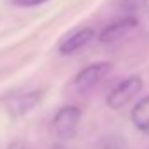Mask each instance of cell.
<instances>
[{
  "label": "cell",
  "mask_w": 149,
  "mask_h": 149,
  "mask_svg": "<svg viewBox=\"0 0 149 149\" xmlns=\"http://www.w3.org/2000/svg\"><path fill=\"white\" fill-rule=\"evenodd\" d=\"M113 70V66L109 63L102 61V63H94V64H88L87 68H83L80 73L74 76V87L80 90V92H88L92 90L94 87H97Z\"/></svg>",
  "instance_id": "3957f363"
},
{
  "label": "cell",
  "mask_w": 149,
  "mask_h": 149,
  "mask_svg": "<svg viewBox=\"0 0 149 149\" xmlns=\"http://www.w3.org/2000/svg\"><path fill=\"white\" fill-rule=\"evenodd\" d=\"M142 78L134 74V76H128L125 80H121L111 92L108 94L106 97V102L111 109H121L125 108L130 101L135 99V95L142 90Z\"/></svg>",
  "instance_id": "6da1fadb"
},
{
  "label": "cell",
  "mask_w": 149,
  "mask_h": 149,
  "mask_svg": "<svg viewBox=\"0 0 149 149\" xmlns=\"http://www.w3.org/2000/svg\"><path fill=\"white\" fill-rule=\"evenodd\" d=\"M132 123L135 125L137 130H141L142 134L149 135V95L141 99L134 108H132Z\"/></svg>",
  "instance_id": "52a82bcc"
},
{
  "label": "cell",
  "mask_w": 149,
  "mask_h": 149,
  "mask_svg": "<svg viewBox=\"0 0 149 149\" xmlns=\"http://www.w3.org/2000/svg\"><path fill=\"white\" fill-rule=\"evenodd\" d=\"M45 2H49V0H12V3L19 5V7H38Z\"/></svg>",
  "instance_id": "30bf717a"
},
{
  "label": "cell",
  "mask_w": 149,
  "mask_h": 149,
  "mask_svg": "<svg viewBox=\"0 0 149 149\" xmlns=\"http://www.w3.org/2000/svg\"><path fill=\"white\" fill-rule=\"evenodd\" d=\"M42 99L40 92H28L23 95H17L14 99H10L7 102V111L10 113L12 116H23L26 113H30Z\"/></svg>",
  "instance_id": "8992f818"
},
{
  "label": "cell",
  "mask_w": 149,
  "mask_h": 149,
  "mask_svg": "<svg viewBox=\"0 0 149 149\" xmlns=\"http://www.w3.org/2000/svg\"><path fill=\"white\" fill-rule=\"evenodd\" d=\"M81 120V109L76 106H64L56 113L54 121H52V128L54 134L63 139V141H70L76 135V128L78 123Z\"/></svg>",
  "instance_id": "7a4b0ae2"
},
{
  "label": "cell",
  "mask_w": 149,
  "mask_h": 149,
  "mask_svg": "<svg viewBox=\"0 0 149 149\" xmlns=\"http://www.w3.org/2000/svg\"><path fill=\"white\" fill-rule=\"evenodd\" d=\"M101 149H128V144L121 135H109L102 141Z\"/></svg>",
  "instance_id": "ba28073f"
},
{
  "label": "cell",
  "mask_w": 149,
  "mask_h": 149,
  "mask_svg": "<svg viewBox=\"0 0 149 149\" xmlns=\"http://www.w3.org/2000/svg\"><path fill=\"white\" fill-rule=\"evenodd\" d=\"M134 28H137V19L134 16H127L123 19H118L111 24H108L101 33H99V40L102 43H113L118 42L125 37L127 33H130Z\"/></svg>",
  "instance_id": "277c9868"
},
{
  "label": "cell",
  "mask_w": 149,
  "mask_h": 149,
  "mask_svg": "<svg viewBox=\"0 0 149 149\" xmlns=\"http://www.w3.org/2000/svg\"><path fill=\"white\" fill-rule=\"evenodd\" d=\"M148 0H123L121 2V9L125 12H137L142 7H146Z\"/></svg>",
  "instance_id": "9c48e42d"
},
{
  "label": "cell",
  "mask_w": 149,
  "mask_h": 149,
  "mask_svg": "<svg viewBox=\"0 0 149 149\" xmlns=\"http://www.w3.org/2000/svg\"><path fill=\"white\" fill-rule=\"evenodd\" d=\"M50 149H66V148H64V146H61V144H56L54 148H50Z\"/></svg>",
  "instance_id": "7c38bea8"
},
{
  "label": "cell",
  "mask_w": 149,
  "mask_h": 149,
  "mask_svg": "<svg viewBox=\"0 0 149 149\" xmlns=\"http://www.w3.org/2000/svg\"><path fill=\"white\" fill-rule=\"evenodd\" d=\"M95 37V31L92 28H81V30H76L71 35L64 37L59 43V52L63 56H68V54H73L76 50H80L81 47H85L92 38Z\"/></svg>",
  "instance_id": "5b68a950"
},
{
  "label": "cell",
  "mask_w": 149,
  "mask_h": 149,
  "mask_svg": "<svg viewBox=\"0 0 149 149\" xmlns=\"http://www.w3.org/2000/svg\"><path fill=\"white\" fill-rule=\"evenodd\" d=\"M7 149H26V146L23 142H12V144H9Z\"/></svg>",
  "instance_id": "8fae6325"
}]
</instances>
